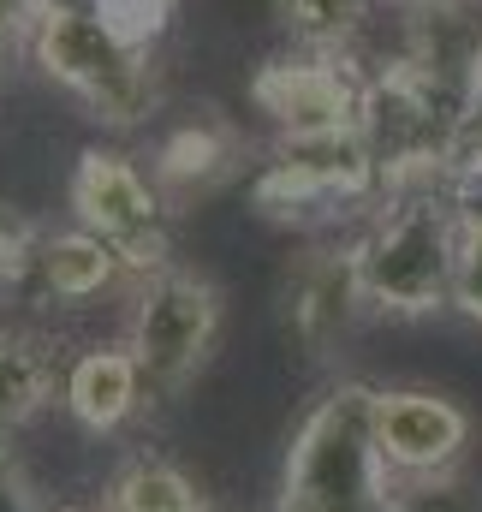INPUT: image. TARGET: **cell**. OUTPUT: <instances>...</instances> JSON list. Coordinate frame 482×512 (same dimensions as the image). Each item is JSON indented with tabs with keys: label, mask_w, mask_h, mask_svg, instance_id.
<instances>
[{
	"label": "cell",
	"mask_w": 482,
	"mask_h": 512,
	"mask_svg": "<svg viewBox=\"0 0 482 512\" xmlns=\"http://www.w3.org/2000/svg\"><path fill=\"white\" fill-rule=\"evenodd\" d=\"M42 233H48V227H36V221H30L24 209L0 203V304H6V298H12L18 286H30Z\"/></svg>",
	"instance_id": "18"
},
{
	"label": "cell",
	"mask_w": 482,
	"mask_h": 512,
	"mask_svg": "<svg viewBox=\"0 0 482 512\" xmlns=\"http://www.w3.org/2000/svg\"><path fill=\"white\" fill-rule=\"evenodd\" d=\"M60 376H66V370L54 364L48 334L18 328V322H0V435L30 429V423L54 405Z\"/></svg>",
	"instance_id": "13"
},
{
	"label": "cell",
	"mask_w": 482,
	"mask_h": 512,
	"mask_svg": "<svg viewBox=\"0 0 482 512\" xmlns=\"http://www.w3.org/2000/svg\"><path fill=\"white\" fill-rule=\"evenodd\" d=\"M381 197V161L363 131L334 137H274L250 173V209L286 233H340L358 227Z\"/></svg>",
	"instance_id": "4"
},
{
	"label": "cell",
	"mask_w": 482,
	"mask_h": 512,
	"mask_svg": "<svg viewBox=\"0 0 482 512\" xmlns=\"http://www.w3.org/2000/svg\"><path fill=\"white\" fill-rule=\"evenodd\" d=\"M375 0H274V18L286 30V48L310 54H363Z\"/></svg>",
	"instance_id": "15"
},
{
	"label": "cell",
	"mask_w": 482,
	"mask_h": 512,
	"mask_svg": "<svg viewBox=\"0 0 482 512\" xmlns=\"http://www.w3.org/2000/svg\"><path fill=\"white\" fill-rule=\"evenodd\" d=\"M149 382H143V364L125 340H102V346H84L66 376H60V405L66 417L84 429V435H120L125 423L143 411Z\"/></svg>",
	"instance_id": "11"
},
{
	"label": "cell",
	"mask_w": 482,
	"mask_h": 512,
	"mask_svg": "<svg viewBox=\"0 0 482 512\" xmlns=\"http://www.w3.org/2000/svg\"><path fill=\"white\" fill-rule=\"evenodd\" d=\"M453 310L482 328V209L459 215V256H453Z\"/></svg>",
	"instance_id": "19"
},
{
	"label": "cell",
	"mask_w": 482,
	"mask_h": 512,
	"mask_svg": "<svg viewBox=\"0 0 482 512\" xmlns=\"http://www.w3.org/2000/svg\"><path fill=\"white\" fill-rule=\"evenodd\" d=\"M471 411L441 393V387H375V447L399 477H441V471H459L465 453H471Z\"/></svg>",
	"instance_id": "9"
},
{
	"label": "cell",
	"mask_w": 482,
	"mask_h": 512,
	"mask_svg": "<svg viewBox=\"0 0 482 512\" xmlns=\"http://www.w3.org/2000/svg\"><path fill=\"white\" fill-rule=\"evenodd\" d=\"M227 328V292L209 268L191 262H161L131 280V310H125V346L143 364L149 393L173 399L197 382L221 346Z\"/></svg>",
	"instance_id": "5"
},
{
	"label": "cell",
	"mask_w": 482,
	"mask_h": 512,
	"mask_svg": "<svg viewBox=\"0 0 482 512\" xmlns=\"http://www.w3.org/2000/svg\"><path fill=\"white\" fill-rule=\"evenodd\" d=\"M393 471L375 447V382L340 376L286 435L274 512H387Z\"/></svg>",
	"instance_id": "2"
},
{
	"label": "cell",
	"mask_w": 482,
	"mask_h": 512,
	"mask_svg": "<svg viewBox=\"0 0 482 512\" xmlns=\"http://www.w3.org/2000/svg\"><path fill=\"white\" fill-rule=\"evenodd\" d=\"M459 215L465 209L447 185H387L352 227L363 304L399 322L453 310Z\"/></svg>",
	"instance_id": "1"
},
{
	"label": "cell",
	"mask_w": 482,
	"mask_h": 512,
	"mask_svg": "<svg viewBox=\"0 0 482 512\" xmlns=\"http://www.w3.org/2000/svg\"><path fill=\"white\" fill-rule=\"evenodd\" d=\"M250 108L274 126V137H334L363 131L369 66L358 54H310L286 48L250 72Z\"/></svg>",
	"instance_id": "7"
},
{
	"label": "cell",
	"mask_w": 482,
	"mask_h": 512,
	"mask_svg": "<svg viewBox=\"0 0 482 512\" xmlns=\"http://www.w3.org/2000/svg\"><path fill=\"white\" fill-rule=\"evenodd\" d=\"M0 512H48L24 459H18V447H12V435H0Z\"/></svg>",
	"instance_id": "20"
},
{
	"label": "cell",
	"mask_w": 482,
	"mask_h": 512,
	"mask_svg": "<svg viewBox=\"0 0 482 512\" xmlns=\"http://www.w3.org/2000/svg\"><path fill=\"white\" fill-rule=\"evenodd\" d=\"M387 512H482V489L465 471H441V477H399Z\"/></svg>",
	"instance_id": "17"
},
{
	"label": "cell",
	"mask_w": 482,
	"mask_h": 512,
	"mask_svg": "<svg viewBox=\"0 0 482 512\" xmlns=\"http://www.w3.org/2000/svg\"><path fill=\"white\" fill-rule=\"evenodd\" d=\"M215 512H221V507H215Z\"/></svg>",
	"instance_id": "24"
},
{
	"label": "cell",
	"mask_w": 482,
	"mask_h": 512,
	"mask_svg": "<svg viewBox=\"0 0 482 512\" xmlns=\"http://www.w3.org/2000/svg\"><path fill=\"white\" fill-rule=\"evenodd\" d=\"M30 66L60 84L102 131H137L149 126L167 102V78H161V54H137L120 36L102 30V18L78 0H54L42 12V24L24 42Z\"/></svg>",
	"instance_id": "3"
},
{
	"label": "cell",
	"mask_w": 482,
	"mask_h": 512,
	"mask_svg": "<svg viewBox=\"0 0 482 512\" xmlns=\"http://www.w3.org/2000/svg\"><path fill=\"white\" fill-rule=\"evenodd\" d=\"M78 6H90V12L102 18V30L120 36L125 48H137V54H161V42L173 36L185 0H78Z\"/></svg>",
	"instance_id": "16"
},
{
	"label": "cell",
	"mask_w": 482,
	"mask_h": 512,
	"mask_svg": "<svg viewBox=\"0 0 482 512\" xmlns=\"http://www.w3.org/2000/svg\"><path fill=\"white\" fill-rule=\"evenodd\" d=\"M54 0H0V48H24Z\"/></svg>",
	"instance_id": "21"
},
{
	"label": "cell",
	"mask_w": 482,
	"mask_h": 512,
	"mask_svg": "<svg viewBox=\"0 0 482 512\" xmlns=\"http://www.w3.org/2000/svg\"><path fill=\"white\" fill-rule=\"evenodd\" d=\"M393 6H429V0H393Z\"/></svg>",
	"instance_id": "23"
},
{
	"label": "cell",
	"mask_w": 482,
	"mask_h": 512,
	"mask_svg": "<svg viewBox=\"0 0 482 512\" xmlns=\"http://www.w3.org/2000/svg\"><path fill=\"white\" fill-rule=\"evenodd\" d=\"M96 501H102V512H215V501L203 495V483L179 459L149 453V447L125 453L120 465L108 471Z\"/></svg>",
	"instance_id": "14"
},
{
	"label": "cell",
	"mask_w": 482,
	"mask_h": 512,
	"mask_svg": "<svg viewBox=\"0 0 482 512\" xmlns=\"http://www.w3.org/2000/svg\"><path fill=\"white\" fill-rule=\"evenodd\" d=\"M66 203H72L78 227H90L96 239H108L120 251L131 280L173 262V209H167V197L155 191V179L137 155H125L114 143H90L72 161Z\"/></svg>",
	"instance_id": "6"
},
{
	"label": "cell",
	"mask_w": 482,
	"mask_h": 512,
	"mask_svg": "<svg viewBox=\"0 0 482 512\" xmlns=\"http://www.w3.org/2000/svg\"><path fill=\"white\" fill-rule=\"evenodd\" d=\"M54 304H90L102 292H114L120 280H131V268L108 239H96L90 227H48L36 245V274H30Z\"/></svg>",
	"instance_id": "12"
},
{
	"label": "cell",
	"mask_w": 482,
	"mask_h": 512,
	"mask_svg": "<svg viewBox=\"0 0 482 512\" xmlns=\"http://www.w3.org/2000/svg\"><path fill=\"white\" fill-rule=\"evenodd\" d=\"M48 512H102V501H54Z\"/></svg>",
	"instance_id": "22"
},
{
	"label": "cell",
	"mask_w": 482,
	"mask_h": 512,
	"mask_svg": "<svg viewBox=\"0 0 482 512\" xmlns=\"http://www.w3.org/2000/svg\"><path fill=\"white\" fill-rule=\"evenodd\" d=\"M250 161V137H244L227 114L203 108L179 126H167L149 149V179L167 197V209H191L215 191H227Z\"/></svg>",
	"instance_id": "10"
},
{
	"label": "cell",
	"mask_w": 482,
	"mask_h": 512,
	"mask_svg": "<svg viewBox=\"0 0 482 512\" xmlns=\"http://www.w3.org/2000/svg\"><path fill=\"white\" fill-rule=\"evenodd\" d=\"M363 304V280H358V245L352 233H328L316 239L304 256H292V268L280 274V298H274V322L280 340L298 364H328L346 334L358 328Z\"/></svg>",
	"instance_id": "8"
}]
</instances>
